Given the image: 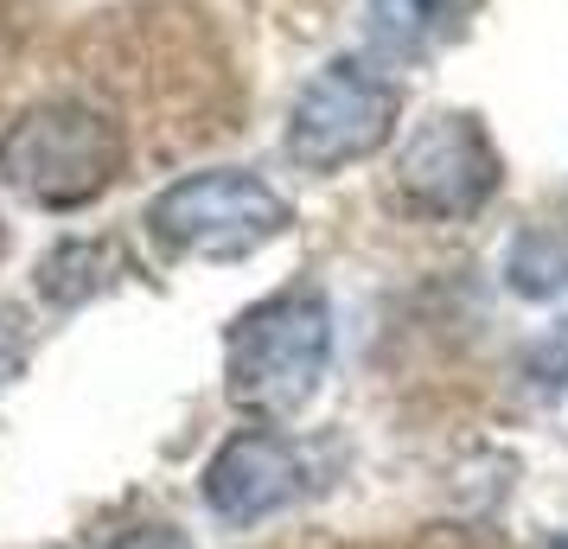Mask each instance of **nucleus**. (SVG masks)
Listing matches in <instances>:
<instances>
[{"mask_svg":"<svg viewBox=\"0 0 568 549\" xmlns=\"http://www.w3.org/2000/svg\"><path fill=\"white\" fill-rule=\"evenodd\" d=\"M326 365H333V307L307 282L243 307L224 333V390L243 416H301L326 384Z\"/></svg>","mask_w":568,"mask_h":549,"instance_id":"nucleus-1","label":"nucleus"},{"mask_svg":"<svg viewBox=\"0 0 568 549\" xmlns=\"http://www.w3.org/2000/svg\"><path fill=\"white\" fill-rule=\"evenodd\" d=\"M122 160H129L122 129L78 96L27 109L0 134V185L39 211H78L90 199H103L122 173Z\"/></svg>","mask_w":568,"mask_h":549,"instance_id":"nucleus-2","label":"nucleus"},{"mask_svg":"<svg viewBox=\"0 0 568 549\" xmlns=\"http://www.w3.org/2000/svg\"><path fill=\"white\" fill-rule=\"evenodd\" d=\"M294 211L268 180L243 173V166H205L185 173L148 205V236L166 256L192 262H243L287 236Z\"/></svg>","mask_w":568,"mask_h":549,"instance_id":"nucleus-3","label":"nucleus"},{"mask_svg":"<svg viewBox=\"0 0 568 549\" xmlns=\"http://www.w3.org/2000/svg\"><path fill=\"white\" fill-rule=\"evenodd\" d=\"M396 115H403V83L371 52H345L301 83L287 109V160L307 173H338L389 148Z\"/></svg>","mask_w":568,"mask_h":549,"instance_id":"nucleus-4","label":"nucleus"},{"mask_svg":"<svg viewBox=\"0 0 568 549\" xmlns=\"http://www.w3.org/2000/svg\"><path fill=\"white\" fill-rule=\"evenodd\" d=\"M498 192V148L479 115L435 109L422 115L396 154V199L415 217H473Z\"/></svg>","mask_w":568,"mask_h":549,"instance_id":"nucleus-5","label":"nucleus"},{"mask_svg":"<svg viewBox=\"0 0 568 549\" xmlns=\"http://www.w3.org/2000/svg\"><path fill=\"white\" fill-rule=\"evenodd\" d=\"M199 492H205L211 518L262 523V518L287 511L294 498L307 492V460H301V447L287 441V435H275V428H243V435H231V441L205 460Z\"/></svg>","mask_w":568,"mask_h":549,"instance_id":"nucleus-6","label":"nucleus"},{"mask_svg":"<svg viewBox=\"0 0 568 549\" xmlns=\"http://www.w3.org/2000/svg\"><path fill=\"white\" fill-rule=\"evenodd\" d=\"M479 0H371L364 7V52L377 64H422L466 27Z\"/></svg>","mask_w":568,"mask_h":549,"instance_id":"nucleus-7","label":"nucleus"},{"mask_svg":"<svg viewBox=\"0 0 568 549\" xmlns=\"http://www.w3.org/2000/svg\"><path fill=\"white\" fill-rule=\"evenodd\" d=\"M122 275H129V256L109 236H64L58 250H45L32 288L45 294L52 307H83V301H97L103 288H115Z\"/></svg>","mask_w":568,"mask_h":549,"instance_id":"nucleus-8","label":"nucleus"},{"mask_svg":"<svg viewBox=\"0 0 568 549\" xmlns=\"http://www.w3.org/2000/svg\"><path fill=\"white\" fill-rule=\"evenodd\" d=\"M505 288L517 301H556L568 288V224L537 217L505 243Z\"/></svg>","mask_w":568,"mask_h":549,"instance_id":"nucleus-9","label":"nucleus"},{"mask_svg":"<svg viewBox=\"0 0 568 549\" xmlns=\"http://www.w3.org/2000/svg\"><path fill=\"white\" fill-rule=\"evenodd\" d=\"M13 370H20V339H13V326L0 319V384H7Z\"/></svg>","mask_w":568,"mask_h":549,"instance_id":"nucleus-10","label":"nucleus"},{"mask_svg":"<svg viewBox=\"0 0 568 549\" xmlns=\"http://www.w3.org/2000/svg\"><path fill=\"white\" fill-rule=\"evenodd\" d=\"M542 549H568V530H556V537H542Z\"/></svg>","mask_w":568,"mask_h":549,"instance_id":"nucleus-11","label":"nucleus"},{"mask_svg":"<svg viewBox=\"0 0 568 549\" xmlns=\"http://www.w3.org/2000/svg\"><path fill=\"white\" fill-rule=\"evenodd\" d=\"M0 250H7V231H0Z\"/></svg>","mask_w":568,"mask_h":549,"instance_id":"nucleus-12","label":"nucleus"}]
</instances>
